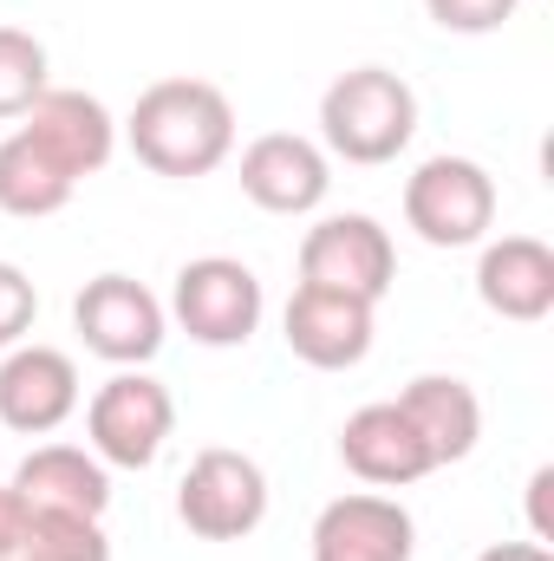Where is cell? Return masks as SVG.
<instances>
[{"label": "cell", "instance_id": "cell-11", "mask_svg": "<svg viewBox=\"0 0 554 561\" xmlns=\"http://www.w3.org/2000/svg\"><path fill=\"white\" fill-rule=\"evenodd\" d=\"M79 412V366L59 346H13L0 359V424L20 437H46Z\"/></svg>", "mask_w": 554, "mask_h": 561}, {"label": "cell", "instance_id": "cell-24", "mask_svg": "<svg viewBox=\"0 0 554 561\" xmlns=\"http://www.w3.org/2000/svg\"><path fill=\"white\" fill-rule=\"evenodd\" d=\"M20 536H26V503L13 483H0V561L20 556Z\"/></svg>", "mask_w": 554, "mask_h": 561}, {"label": "cell", "instance_id": "cell-9", "mask_svg": "<svg viewBox=\"0 0 554 561\" xmlns=\"http://www.w3.org/2000/svg\"><path fill=\"white\" fill-rule=\"evenodd\" d=\"M372 300L359 294H339V287H293L287 313H280V333H287V353L307 359L313 373H346L372 353Z\"/></svg>", "mask_w": 554, "mask_h": 561}, {"label": "cell", "instance_id": "cell-15", "mask_svg": "<svg viewBox=\"0 0 554 561\" xmlns=\"http://www.w3.org/2000/svg\"><path fill=\"white\" fill-rule=\"evenodd\" d=\"M476 294L503 320H549L554 313V249L542 236H503L476 262Z\"/></svg>", "mask_w": 554, "mask_h": 561}, {"label": "cell", "instance_id": "cell-17", "mask_svg": "<svg viewBox=\"0 0 554 561\" xmlns=\"http://www.w3.org/2000/svg\"><path fill=\"white\" fill-rule=\"evenodd\" d=\"M392 405L412 419V431L424 437V450H430L437 470H443V463H463V457L476 450V437H483V399H476L463 379H450V373L412 379Z\"/></svg>", "mask_w": 554, "mask_h": 561}, {"label": "cell", "instance_id": "cell-12", "mask_svg": "<svg viewBox=\"0 0 554 561\" xmlns=\"http://www.w3.org/2000/svg\"><path fill=\"white\" fill-rule=\"evenodd\" d=\"M412 510L379 490L339 496L313 523V561H412Z\"/></svg>", "mask_w": 554, "mask_h": 561}, {"label": "cell", "instance_id": "cell-3", "mask_svg": "<svg viewBox=\"0 0 554 561\" xmlns=\"http://www.w3.org/2000/svg\"><path fill=\"white\" fill-rule=\"evenodd\" d=\"M405 222L430 249H476L496 229V176L476 157H424L405 176Z\"/></svg>", "mask_w": 554, "mask_h": 561}, {"label": "cell", "instance_id": "cell-22", "mask_svg": "<svg viewBox=\"0 0 554 561\" xmlns=\"http://www.w3.org/2000/svg\"><path fill=\"white\" fill-rule=\"evenodd\" d=\"M522 0H424V13L443 26V33H496L516 20Z\"/></svg>", "mask_w": 554, "mask_h": 561}, {"label": "cell", "instance_id": "cell-20", "mask_svg": "<svg viewBox=\"0 0 554 561\" xmlns=\"http://www.w3.org/2000/svg\"><path fill=\"white\" fill-rule=\"evenodd\" d=\"M46 85V46L26 26H0V118H26Z\"/></svg>", "mask_w": 554, "mask_h": 561}, {"label": "cell", "instance_id": "cell-4", "mask_svg": "<svg viewBox=\"0 0 554 561\" xmlns=\"http://www.w3.org/2000/svg\"><path fill=\"white\" fill-rule=\"evenodd\" d=\"M176 516L203 542H242V536H255L262 516H268V477H262V463L242 457V450H229V444L196 450V463L176 483Z\"/></svg>", "mask_w": 554, "mask_h": 561}, {"label": "cell", "instance_id": "cell-14", "mask_svg": "<svg viewBox=\"0 0 554 561\" xmlns=\"http://www.w3.org/2000/svg\"><path fill=\"white\" fill-rule=\"evenodd\" d=\"M339 457H346V470L359 477V483H372V490H405L417 477H430L437 463H430V450H424V437L412 431V419L385 399V405H359L346 431H339Z\"/></svg>", "mask_w": 554, "mask_h": 561}, {"label": "cell", "instance_id": "cell-8", "mask_svg": "<svg viewBox=\"0 0 554 561\" xmlns=\"http://www.w3.org/2000/svg\"><path fill=\"white\" fill-rule=\"evenodd\" d=\"M392 275H399V249L372 216H326L300 242V280L307 287H339V294H359L379 307L392 294Z\"/></svg>", "mask_w": 554, "mask_h": 561}, {"label": "cell", "instance_id": "cell-1", "mask_svg": "<svg viewBox=\"0 0 554 561\" xmlns=\"http://www.w3.org/2000/svg\"><path fill=\"white\" fill-rule=\"evenodd\" d=\"M125 138H131L143 170L189 183V176H209V170L229 163L235 105L209 79H157L150 92H138V105L125 118Z\"/></svg>", "mask_w": 554, "mask_h": 561}, {"label": "cell", "instance_id": "cell-13", "mask_svg": "<svg viewBox=\"0 0 554 561\" xmlns=\"http://www.w3.org/2000/svg\"><path fill=\"white\" fill-rule=\"evenodd\" d=\"M20 131L33 144H46L72 176H99L118 150V118L92 92H72V85H46L33 99V112L20 118Z\"/></svg>", "mask_w": 554, "mask_h": 561}, {"label": "cell", "instance_id": "cell-10", "mask_svg": "<svg viewBox=\"0 0 554 561\" xmlns=\"http://www.w3.org/2000/svg\"><path fill=\"white\" fill-rule=\"evenodd\" d=\"M326 190H333V163L313 138L268 131L242 150V196L268 216H307L326 203Z\"/></svg>", "mask_w": 554, "mask_h": 561}, {"label": "cell", "instance_id": "cell-6", "mask_svg": "<svg viewBox=\"0 0 554 561\" xmlns=\"http://www.w3.org/2000/svg\"><path fill=\"white\" fill-rule=\"evenodd\" d=\"M262 280L235 255H203L170 287V313L196 346H242L262 327Z\"/></svg>", "mask_w": 554, "mask_h": 561}, {"label": "cell", "instance_id": "cell-7", "mask_svg": "<svg viewBox=\"0 0 554 561\" xmlns=\"http://www.w3.org/2000/svg\"><path fill=\"white\" fill-rule=\"evenodd\" d=\"M72 327H79V340H85V353H99V359H112V366H143V359H157L163 353V327H170V313H163V300L131 275H99L79 287V300H72Z\"/></svg>", "mask_w": 554, "mask_h": 561}, {"label": "cell", "instance_id": "cell-19", "mask_svg": "<svg viewBox=\"0 0 554 561\" xmlns=\"http://www.w3.org/2000/svg\"><path fill=\"white\" fill-rule=\"evenodd\" d=\"M13 561H112V536L99 516H59V510H26V536Z\"/></svg>", "mask_w": 554, "mask_h": 561}, {"label": "cell", "instance_id": "cell-21", "mask_svg": "<svg viewBox=\"0 0 554 561\" xmlns=\"http://www.w3.org/2000/svg\"><path fill=\"white\" fill-rule=\"evenodd\" d=\"M39 320V287L26 280V268L0 262V353H13Z\"/></svg>", "mask_w": 554, "mask_h": 561}, {"label": "cell", "instance_id": "cell-2", "mask_svg": "<svg viewBox=\"0 0 554 561\" xmlns=\"http://www.w3.org/2000/svg\"><path fill=\"white\" fill-rule=\"evenodd\" d=\"M320 138L346 163H392L417 138V92L385 66H353L320 99Z\"/></svg>", "mask_w": 554, "mask_h": 561}, {"label": "cell", "instance_id": "cell-16", "mask_svg": "<svg viewBox=\"0 0 554 561\" xmlns=\"http://www.w3.org/2000/svg\"><path fill=\"white\" fill-rule=\"evenodd\" d=\"M13 490L26 510H59V516H105L112 510V477L92 450L79 444H39L13 470Z\"/></svg>", "mask_w": 554, "mask_h": 561}, {"label": "cell", "instance_id": "cell-18", "mask_svg": "<svg viewBox=\"0 0 554 561\" xmlns=\"http://www.w3.org/2000/svg\"><path fill=\"white\" fill-rule=\"evenodd\" d=\"M72 190H79V176L46 144H33L26 131H7L0 138V209L7 216H26V222L59 216L72 203Z\"/></svg>", "mask_w": 554, "mask_h": 561}, {"label": "cell", "instance_id": "cell-5", "mask_svg": "<svg viewBox=\"0 0 554 561\" xmlns=\"http://www.w3.org/2000/svg\"><path fill=\"white\" fill-rule=\"evenodd\" d=\"M176 431V399L170 386H157L150 373H112L92 405H85V437H92V457L99 463H118V470H150L163 457Z\"/></svg>", "mask_w": 554, "mask_h": 561}, {"label": "cell", "instance_id": "cell-23", "mask_svg": "<svg viewBox=\"0 0 554 561\" xmlns=\"http://www.w3.org/2000/svg\"><path fill=\"white\" fill-rule=\"evenodd\" d=\"M529 529H535L542 549L554 542V463H542V470L529 477Z\"/></svg>", "mask_w": 554, "mask_h": 561}, {"label": "cell", "instance_id": "cell-25", "mask_svg": "<svg viewBox=\"0 0 554 561\" xmlns=\"http://www.w3.org/2000/svg\"><path fill=\"white\" fill-rule=\"evenodd\" d=\"M476 561H554V549H542V542H496V549H483Z\"/></svg>", "mask_w": 554, "mask_h": 561}]
</instances>
